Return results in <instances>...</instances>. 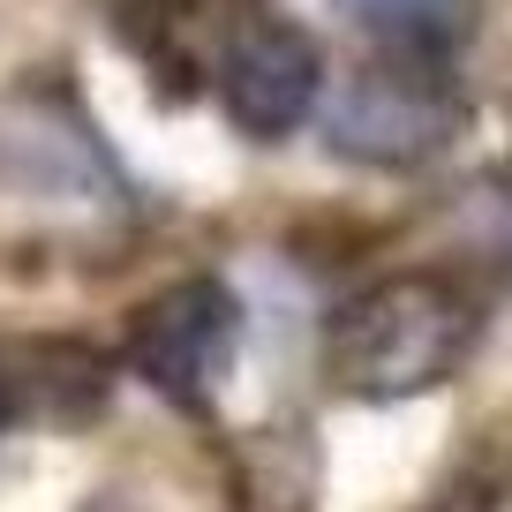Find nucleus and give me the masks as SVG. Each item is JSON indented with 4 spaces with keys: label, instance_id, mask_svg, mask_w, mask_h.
Here are the masks:
<instances>
[{
    "label": "nucleus",
    "instance_id": "obj_1",
    "mask_svg": "<svg viewBox=\"0 0 512 512\" xmlns=\"http://www.w3.org/2000/svg\"><path fill=\"white\" fill-rule=\"evenodd\" d=\"M475 347V302L445 279H377L347 294L324 324V384L362 407L422 400Z\"/></svg>",
    "mask_w": 512,
    "mask_h": 512
},
{
    "label": "nucleus",
    "instance_id": "obj_2",
    "mask_svg": "<svg viewBox=\"0 0 512 512\" xmlns=\"http://www.w3.org/2000/svg\"><path fill=\"white\" fill-rule=\"evenodd\" d=\"M452 136H460V91L437 53H377L324 113V144L339 159L392 166V174L437 159Z\"/></svg>",
    "mask_w": 512,
    "mask_h": 512
},
{
    "label": "nucleus",
    "instance_id": "obj_3",
    "mask_svg": "<svg viewBox=\"0 0 512 512\" xmlns=\"http://www.w3.org/2000/svg\"><path fill=\"white\" fill-rule=\"evenodd\" d=\"M241 347V302L219 279H166L159 294L128 309V369L181 407H204L226 384Z\"/></svg>",
    "mask_w": 512,
    "mask_h": 512
},
{
    "label": "nucleus",
    "instance_id": "obj_4",
    "mask_svg": "<svg viewBox=\"0 0 512 512\" xmlns=\"http://www.w3.org/2000/svg\"><path fill=\"white\" fill-rule=\"evenodd\" d=\"M211 91L219 106L234 113V128L249 136H287L317 113V91H324V61H317V38L302 23L272 16V8H249L241 31L226 38L219 68H211Z\"/></svg>",
    "mask_w": 512,
    "mask_h": 512
},
{
    "label": "nucleus",
    "instance_id": "obj_5",
    "mask_svg": "<svg viewBox=\"0 0 512 512\" xmlns=\"http://www.w3.org/2000/svg\"><path fill=\"white\" fill-rule=\"evenodd\" d=\"M0 181L8 189L61 196V204H83V196H113V159L98 151V136L68 106L8 98L0 106Z\"/></svg>",
    "mask_w": 512,
    "mask_h": 512
},
{
    "label": "nucleus",
    "instance_id": "obj_6",
    "mask_svg": "<svg viewBox=\"0 0 512 512\" xmlns=\"http://www.w3.org/2000/svg\"><path fill=\"white\" fill-rule=\"evenodd\" d=\"M256 0H136V46L151 61H181V83H211L226 38L241 31Z\"/></svg>",
    "mask_w": 512,
    "mask_h": 512
},
{
    "label": "nucleus",
    "instance_id": "obj_7",
    "mask_svg": "<svg viewBox=\"0 0 512 512\" xmlns=\"http://www.w3.org/2000/svg\"><path fill=\"white\" fill-rule=\"evenodd\" d=\"M384 53H445L467 23V0H339Z\"/></svg>",
    "mask_w": 512,
    "mask_h": 512
},
{
    "label": "nucleus",
    "instance_id": "obj_8",
    "mask_svg": "<svg viewBox=\"0 0 512 512\" xmlns=\"http://www.w3.org/2000/svg\"><path fill=\"white\" fill-rule=\"evenodd\" d=\"M0 415H8V392H0Z\"/></svg>",
    "mask_w": 512,
    "mask_h": 512
}]
</instances>
